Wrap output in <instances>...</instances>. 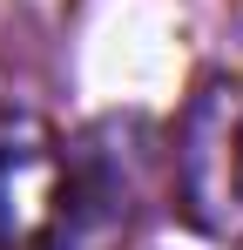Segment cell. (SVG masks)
Masks as SVG:
<instances>
[{"instance_id": "3", "label": "cell", "mask_w": 243, "mask_h": 250, "mask_svg": "<svg viewBox=\"0 0 243 250\" xmlns=\"http://www.w3.org/2000/svg\"><path fill=\"white\" fill-rule=\"evenodd\" d=\"M128 223H135V156L115 149L101 128L75 149V196L47 250H122Z\"/></svg>"}, {"instance_id": "2", "label": "cell", "mask_w": 243, "mask_h": 250, "mask_svg": "<svg viewBox=\"0 0 243 250\" xmlns=\"http://www.w3.org/2000/svg\"><path fill=\"white\" fill-rule=\"evenodd\" d=\"M75 196V149L40 115H0V250H47Z\"/></svg>"}, {"instance_id": "1", "label": "cell", "mask_w": 243, "mask_h": 250, "mask_svg": "<svg viewBox=\"0 0 243 250\" xmlns=\"http://www.w3.org/2000/svg\"><path fill=\"white\" fill-rule=\"evenodd\" d=\"M176 203L216 244H243V75H202L176 122Z\"/></svg>"}]
</instances>
